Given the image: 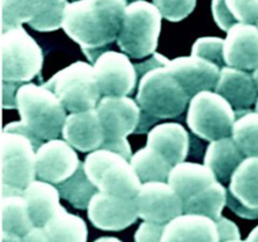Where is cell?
<instances>
[{"label":"cell","instance_id":"26","mask_svg":"<svg viewBox=\"0 0 258 242\" xmlns=\"http://www.w3.org/2000/svg\"><path fill=\"white\" fill-rule=\"evenodd\" d=\"M229 193L247 208L258 212V156H247L232 174Z\"/></svg>","mask_w":258,"mask_h":242},{"label":"cell","instance_id":"11","mask_svg":"<svg viewBox=\"0 0 258 242\" xmlns=\"http://www.w3.org/2000/svg\"><path fill=\"white\" fill-rule=\"evenodd\" d=\"M102 96H128L139 82L138 71L126 53L107 49L93 63Z\"/></svg>","mask_w":258,"mask_h":242},{"label":"cell","instance_id":"5","mask_svg":"<svg viewBox=\"0 0 258 242\" xmlns=\"http://www.w3.org/2000/svg\"><path fill=\"white\" fill-rule=\"evenodd\" d=\"M85 170L98 191L113 197L134 199L141 188V179L130 160L116 151L100 148L86 156Z\"/></svg>","mask_w":258,"mask_h":242},{"label":"cell","instance_id":"14","mask_svg":"<svg viewBox=\"0 0 258 242\" xmlns=\"http://www.w3.org/2000/svg\"><path fill=\"white\" fill-rule=\"evenodd\" d=\"M88 219L102 231H121L139 218L135 198L125 199L98 191L87 208Z\"/></svg>","mask_w":258,"mask_h":242},{"label":"cell","instance_id":"15","mask_svg":"<svg viewBox=\"0 0 258 242\" xmlns=\"http://www.w3.org/2000/svg\"><path fill=\"white\" fill-rule=\"evenodd\" d=\"M80 163L70 143L64 139H50L37 149V178L57 186L70 178Z\"/></svg>","mask_w":258,"mask_h":242},{"label":"cell","instance_id":"34","mask_svg":"<svg viewBox=\"0 0 258 242\" xmlns=\"http://www.w3.org/2000/svg\"><path fill=\"white\" fill-rule=\"evenodd\" d=\"M163 18L169 22H180L194 10L197 0H154Z\"/></svg>","mask_w":258,"mask_h":242},{"label":"cell","instance_id":"18","mask_svg":"<svg viewBox=\"0 0 258 242\" xmlns=\"http://www.w3.org/2000/svg\"><path fill=\"white\" fill-rule=\"evenodd\" d=\"M224 65L244 71L258 66V27L237 23L227 32L223 48Z\"/></svg>","mask_w":258,"mask_h":242},{"label":"cell","instance_id":"40","mask_svg":"<svg viewBox=\"0 0 258 242\" xmlns=\"http://www.w3.org/2000/svg\"><path fill=\"white\" fill-rule=\"evenodd\" d=\"M23 241L25 242H33V241H37V242H47L48 238L44 233V229L43 227H38L34 226L24 237H23Z\"/></svg>","mask_w":258,"mask_h":242},{"label":"cell","instance_id":"8","mask_svg":"<svg viewBox=\"0 0 258 242\" xmlns=\"http://www.w3.org/2000/svg\"><path fill=\"white\" fill-rule=\"evenodd\" d=\"M0 53L3 81L23 85L42 71V48L20 25L2 32Z\"/></svg>","mask_w":258,"mask_h":242},{"label":"cell","instance_id":"21","mask_svg":"<svg viewBox=\"0 0 258 242\" xmlns=\"http://www.w3.org/2000/svg\"><path fill=\"white\" fill-rule=\"evenodd\" d=\"M189 134L178 123H164L154 126L148 133L146 146L159 151L170 164L181 163L189 151Z\"/></svg>","mask_w":258,"mask_h":242},{"label":"cell","instance_id":"10","mask_svg":"<svg viewBox=\"0 0 258 242\" xmlns=\"http://www.w3.org/2000/svg\"><path fill=\"white\" fill-rule=\"evenodd\" d=\"M67 0H2V29L28 23L38 32H53L63 25Z\"/></svg>","mask_w":258,"mask_h":242},{"label":"cell","instance_id":"43","mask_svg":"<svg viewBox=\"0 0 258 242\" xmlns=\"http://www.w3.org/2000/svg\"><path fill=\"white\" fill-rule=\"evenodd\" d=\"M252 75H253L254 82H256V86H257V88H258V66H257L256 68H254V70H253V73H252Z\"/></svg>","mask_w":258,"mask_h":242},{"label":"cell","instance_id":"20","mask_svg":"<svg viewBox=\"0 0 258 242\" xmlns=\"http://www.w3.org/2000/svg\"><path fill=\"white\" fill-rule=\"evenodd\" d=\"M161 241H219L217 223L211 217L197 213H181L169 221Z\"/></svg>","mask_w":258,"mask_h":242},{"label":"cell","instance_id":"30","mask_svg":"<svg viewBox=\"0 0 258 242\" xmlns=\"http://www.w3.org/2000/svg\"><path fill=\"white\" fill-rule=\"evenodd\" d=\"M60 198L67 201L77 209H87L91 199L98 192V188L88 178L85 170V164L81 161L77 170L68 179L57 184Z\"/></svg>","mask_w":258,"mask_h":242},{"label":"cell","instance_id":"35","mask_svg":"<svg viewBox=\"0 0 258 242\" xmlns=\"http://www.w3.org/2000/svg\"><path fill=\"white\" fill-rule=\"evenodd\" d=\"M165 224L151 221H144L139 226L135 233V241L138 242H159L163 237Z\"/></svg>","mask_w":258,"mask_h":242},{"label":"cell","instance_id":"16","mask_svg":"<svg viewBox=\"0 0 258 242\" xmlns=\"http://www.w3.org/2000/svg\"><path fill=\"white\" fill-rule=\"evenodd\" d=\"M166 68L178 78L190 97L201 91L216 90L221 68L216 63L197 55L178 57L168 60Z\"/></svg>","mask_w":258,"mask_h":242},{"label":"cell","instance_id":"41","mask_svg":"<svg viewBox=\"0 0 258 242\" xmlns=\"http://www.w3.org/2000/svg\"><path fill=\"white\" fill-rule=\"evenodd\" d=\"M247 241H258V226L247 237Z\"/></svg>","mask_w":258,"mask_h":242},{"label":"cell","instance_id":"17","mask_svg":"<svg viewBox=\"0 0 258 242\" xmlns=\"http://www.w3.org/2000/svg\"><path fill=\"white\" fill-rule=\"evenodd\" d=\"M62 136L76 150L91 153L102 148L105 131L97 108L70 112L62 129Z\"/></svg>","mask_w":258,"mask_h":242},{"label":"cell","instance_id":"27","mask_svg":"<svg viewBox=\"0 0 258 242\" xmlns=\"http://www.w3.org/2000/svg\"><path fill=\"white\" fill-rule=\"evenodd\" d=\"M212 13L217 25L224 32L237 23L257 24L258 0H212Z\"/></svg>","mask_w":258,"mask_h":242},{"label":"cell","instance_id":"37","mask_svg":"<svg viewBox=\"0 0 258 242\" xmlns=\"http://www.w3.org/2000/svg\"><path fill=\"white\" fill-rule=\"evenodd\" d=\"M22 83L3 81V107L17 108V92Z\"/></svg>","mask_w":258,"mask_h":242},{"label":"cell","instance_id":"45","mask_svg":"<svg viewBox=\"0 0 258 242\" xmlns=\"http://www.w3.org/2000/svg\"><path fill=\"white\" fill-rule=\"evenodd\" d=\"M256 25H257V27H258V23H257V24H256Z\"/></svg>","mask_w":258,"mask_h":242},{"label":"cell","instance_id":"6","mask_svg":"<svg viewBox=\"0 0 258 242\" xmlns=\"http://www.w3.org/2000/svg\"><path fill=\"white\" fill-rule=\"evenodd\" d=\"M37 176V149L27 135L2 133V196L23 194Z\"/></svg>","mask_w":258,"mask_h":242},{"label":"cell","instance_id":"12","mask_svg":"<svg viewBox=\"0 0 258 242\" xmlns=\"http://www.w3.org/2000/svg\"><path fill=\"white\" fill-rule=\"evenodd\" d=\"M139 218L166 224L184 213V201L168 182H146L135 197Z\"/></svg>","mask_w":258,"mask_h":242},{"label":"cell","instance_id":"28","mask_svg":"<svg viewBox=\"0 0 258 242\" xmlns=\"http://www.w3.org/2000/svg\"><path fill=\"white\" fill-rule=\"evenodd\" d=\"M48 241L52 242H86L87 226L81 217L68 213L64 207L59 209L43 226Z\"/></svg>","mask_w":258,"mask_h":242},{"label":"cell","instance_id":"9","mask_svg":"<svg viewBox=\"0 0 258 242\" xmlns=\"http://www.w3.org/2000/svg\"><path fill=\"white\" fill-rule=\"evenodd\" d=\"M44 86L59 97L70 112L97 107L102 96L93 66L81 60L60 70Z\"/></svg>","mask_w":258,"mask_h":242},{"label":"cell","instance_id":"33","mask_svg":"<svg viewBox=\"0 0 258 242\" xmlns=\"http://www.w3.org/2000/svg\"><path fill=\"white\" fill-rule=\"evenodd\" d=\"M223 48L224 39L218 37H203L196 40L191 47V54L204 58L223 67Z\"/></svg>","mask_w":258,"mask_h":242},{"label":"cell","instance_id":"13","mask_svg":"<svg viewBox=\"0 0 258 242\" xmlns=\"http://www.w3.org/2000/svg\"><path fill=\"white\" fill-rule=\"evenodd\" d=\"M96 108L105 131V143L125 140L135 133L141 116L138 101L128 96H102Z\"/></svg>","mask_w":258,"mask_h":242},{"label":"cell","instance_id":"32","mask_svg":"<svg viewBox=\"0 0 258 242\" xmlns=\"http://www.w3.org/2000/svg\"><path fill=\"white\" fill-rule=\"evenodd\" d=\"M232 138L244 156H258V111L236 110Z\"/></svg>","mask_w":258,"mask_h":242},{"label":"cell","instance_id":"31","mask_svg":"<svg viewBox=\"0 0 258 242\" xmlns=\"http://www.w3.org/2000/svg\"><path fill=\"white\" fill-rule=\"evenodd\" d=\"M130 163L143 183L155 180L166 182L173 168V164L169 163L159 151L149 146L133 154Z\"/></svg>","mask_w":258,"mask_h":242},{"label":"cell","instance_id":"19","mask_svg":"<svg viewBox=\"0 0 258 242\" xmlns=\"http://www.w3.org/2000/svg\"><path fill=\"white\" fill-rule=\"evenodd\" d=\"M216 92L223 96L234 110H246L256 105L258 88L253 75L244 70L223 66L221 68Z\"/></svg>","mask_w":258,"mask_h":242},{"label":"cell","instance_id":"38","mask_svg":"<svg viewBox=\"0 0 258 242\" xmlns=\"http://www.w3.org/2000/svg\"><path fill=\"white\" fill-rule=\"evenodd\" d=\"M227 207L229 209H232V212L237 214V216L242 217V218H246V219H257L258 218V212L257 211H252V209L247 208L244 207L243 204L239 203L233 196L228 192L227 194Z\"/></svg>","mask_w":258,"mask_h":242},{"label":"cell","instance_id":"4","mask_svg":"<svg viewBox=\"0 0 258 242\" xmlns=\"http://www.w3.org/2000/svg\"><path fill=\"white\" fill-rule=\"evenodd\" d=\"M163 14L155 4L135 0L126 7L117 45L135 59L153 55L158 47Z\"/></svg>","mask_w":258,"mask_h":242},{"label":"cell","instance_id":"36","mask_svg":"<svg viewBox=\"0 0 258 242\" xmlns=\"http://www.w3.org/2000/svg\"><path fill=\"white\" fill-rule=\"evenodd\" d=\"M217 229H218L219 241H239L241 239V233L234 222L231 219L226 218V217L221 216L216 221Z\"/></svg>","mask_w":258,"mask_h":242},{"label":"cell","instance_id":"44","mask_svg":"<svg viewBox=\"0 0 258 242\" xmlns=\"http://www.w3.org/2000/svg\"><path fill=\"white\" fill-rule=\"evenodd\" d=\"M256 111H258V98H257V101H256Z\"/></svg>","mask_w":258,"mask_h":242},{"label":"cell","instance_id":"25","mask_svg":"<svg viewBox=\"0 0 258 242\" xmlns=\"http://www.w3.org/2000/svg\"><path fill=\"white\" fill-rule=\"evenodd\" d=\"M246 159L232 136L211 141L204 156V164L213 170L219 182H229L239 164Z\"/></svg>","mask_w":258,"mask_h":242},{"label":"cell","instance_id":"29","mask_svg":"<svg viewBox=\"0 0 258 242\" xmlns=\"http://www.w3.org/2000/svg\"><path fill=\"white\" fill-rule=\"evenodd\" d=\"M227 192L223 183L217 180L184 201L185 213H197L211 217L217 221L222 216V211L227 206Z\"/></svg>","mask_w":258,"mask_h":242},{"label":"cell","instance_id":"39","mask_svg":"<svg viewBox=\"0 0 258 242\" xmlns=\"http://www.w3.org/2000/svg\"><path fill=\"white\" fill-rule=\"evenodd\" d=\"M158 121H160V118H156L154 117V116L149 115L148 112H145V111L141 110V116H140V121H139V125L138 128H136L135 130V134H145V133H149V131L151 130V126L155 125Z\"/></svg>","mask_w":258,"mask_h":242},{"label":"cell","instance_id":"22","mask_svg":"<svg viewBox=\"0 0 258 242\" xmlns=\"http://www.w3.org/2000/svg\"><path fill=\"white\" fill-rule=\"evenodd\" d=\"M0 214L3 242H22L23 237L34 227L23 194L2 196Z\"/></svg>","mask_w":258,"mask_h":242},{"label":"cell","instance_id":"2","mask_svg":"<svg viewBox=\"0 0 258 242\" xmlns=\"http://www.w3.org/2000/svg\"><path fill=\"white\" fill-rule=\"evenodd\" d=\"M17 110L23 125L38 140L47 141L62 134L67 108L44 85L24 83L20 86L17 92Z\"/></svg>","mask_w":258,"mask_h":242},{"label":"cell","instance_id":"24","mask_svg":"<svg viewBox=\"0 0 258 242\" xmlns=\"http://www.w3.org/2000/svg\"><path fill=\"white\" fill-rule=\"evenodd\" d=\"M217 180L216 174L206 164L202 165L184 160L173 165L166 182L178 192L183 201H185Z\"/></svg>","mask_w":258,"mask_h":242},{"label":"cell","instance_id":"42","mask_svg":"<svg viewBox=\"0 0 258 242\" xmlns=\"http://www.w3.org/2000/svg\"><path fill=\"white\" fill-rule=\"evenodd\" d=\"M97 242L100 241H120L118 238H115V237H100V238L96 239Z\"/></svg>","mask_w":258,"mask_h":242},{"label":"cell","instance_id":"3","mask_svg":"<svg viewBox=\"0 0 258 242\" xmlns=\"http://www.w3.org/2000/svg\"><path fill=\"white\" fill-rule=\"evenodd\" d=\"M190 98L166 65L151 68L139 78L136 101L141 110L156 118L178 117L186 110Z\"/></svg>","mask_w":258,"mask_h":242},{"label":"cell","instance_id":"1","mask_svg":"<svg viewBox=\"0 0 258 242\" xmlns=\"http://www.w3.org/2000/svg\"><path fill=\"white\" fill-rule=\"evenodd\" d=\"M126 7V0H76L66 7L62 28L95 63L117 40Z\"/></svg>","mask_w":258,"mask_h":242},{"label":"cell","instance_id":"7","mask_svg":"<svg viewBox=\"0 0 258 242\" xmlns=\"http://www.w3.org/2000/svg\"><path fill=\"white\" fill-rule=\"evenodd\" d=\"M236 110L213 90L201 91L190 98L186 124L191 133L206 141L232 136Z\"/></svg>","mask_w":258,"mask_h":242},{"label":"cell","instance_id":"23","mask_svg":"<svg viewBox=\"0 0 258 242\" xmlns=\"http://www.w3.org/2000/svg\"><path fill=\"white\" fill-rule=\"evenodd\" d=\"M34 226L43 227L63 206L57 187L42 179H34L23 191Z\"/></svg>","mask_w":258,"mask_h":242}]
</instances>
